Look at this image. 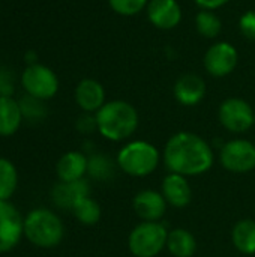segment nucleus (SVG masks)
I'll return each mask as SVG.
<instances>
[{
  "mask_svg": "<svg viewBox=\"0 0 255 257\" xmlns=\"http://www.w3.org/2000/svg\"><path fill=\"white\" fill-rule=\"evenodd\" d=\"M215 155L210 145L198 134L180 131L170 137L164 148V163L171 173L200 176L213 166Z\"/></svg>",
  "mask_w": 255,
  "mask_h": 257,
  "instance_id": "f257e3e1",
  "label": "nucleus"
},
{
  "mask_svg": "<svg viewBox=\"0 0 255 257\" xmlns=\"http://www.w3.org/2000/svg\"><path fill=\"white\" fill-rule=\"evenodd\" d=\"M99 134L110 142H123L129 139L138 128L137 108L123 99L105 102L96 113Z\"/></svg>",
  "mask_w": 255,
  "mask_h": 257,
  "instance_id": "f03ea898",
  "label": "nucleus"
},
{
  "mask_svg": "<svg viewBox=\"0 0 255 257\" xmlns=\"http://www.w3.org/2000/svg\"><path fill=\"white\" fill-rule=\"evenodd\" d=\"M24 236L39 248H54L65 236V226L51 209L36 208L24 217Z\"/></svg>",
  "mask_w": 255,
  "mask_h": 257,
  "instance_id": "7ed1b4c3",
  "label": "nucleus"
},
{
  "mask_svg": "<svg viewBox=\"0 0 255 257\" xmlns=\"http://www.w3.org/2000/svg\"><path fill=\"white\" fill-rule=\"evenodd\" d=\"M116 161L122 172L128 176L144 178L158 169L161 155L156 146L152 143L144 140H134L119 151Z\"/></svg>",
  "mask_w": 255,
  "mask_h": 257,
  "instance_id": "20e7f679",
  "label": "nucleus"
},
{
  "mask_svg": "<svg viewBox=\"0 0 255 257\" xmlns=\"http://www.w3.org/2000/svg\"><path fill=\"white\" fill-rule=\"evenodd\" d=\"M168 230L159 221H141L128 238V248L135 257H156L167 248Z\"/></svg>",
  "mask_w": 255,
  "mask_h": 257,
  "instance_id": "39448f33",
  "label": "nucleus"
},
{
  "mask_svg": "<svg viewBox=\"0 0 255 257\" xmlns=\"http://www.w3.org/2000/svg\"><path fill=\"white\" fill-rule=\"evenodd\" d=\"M218 119L227 131L242 134L255 125V111L252 105L242 98H227L218 108Z\"/></svg>",
  "mask_w": 255,
  "mask_h": 257,
  "instance_id": "423d86ee",
  "label": "nucleus"
},
{
  "mask_svg": "<svg viewBox=\"0 0 255 257\" xmlns=\"http://www.w3.org/2000/svg\"><path fill=\"white\" fill-rule=\"evenodd\" d=\"M21 84L27 95L38 99H51L59 92V78L56 72L45 65H27L21 74Z\"/></svg>",
  "mask_w": 255,
  "mask_h": 257,
  "instance_id": "0eeeda50",
  "label": "nucleus"
},
{
  "mask_svg": "<svg viewBox=\"0 0 255 257\" xmlns=\"http://www.w3.org/2000/svg\"><path fill=\"white\" fill-rule=\"evenodd\" d=\"M219 161L231 173H248L255 169V145L245 139L230 140L221 148Z\"/></svg>",
  "mask_w": 255,
  "mask_h": 257,
  "instance_id": "6e6552de",
  "label": "nucleus"
},
{
  "mask_svg": "<svg viewBox=\"0 0 255 257\" xmlns=\"http://www.w3.org/2000/svg\"><path fill=\"white\" fill-rule=\"evenodd\" d=\"M239 63V53L237 48L227 41H218L212 44L203 57V65L215 78H222L230 75Z\"/></svg>",
  "mask_w": 255,
  "mask_h": 257,
  "instance_id": "1a4fd4ad",
  "label": "nucleus"
},
{
  "mask_svg": "<svg viewBox=\"0 0 255 257\" xmlns=\"http://www.w3.org/2000/svg\"><path fill=\"white\" fill-rule=\"evenodd\" d=\"M24 236V218L9 202L0 200V254L14 250Z\"/></svg>",
  "mask_w": 255,
  "mask_h": 257,
  "instance_id": "9d476101",
  "label": "nucleus"
},
{
  "mask_svg": "<svg viewBox=\"0 0 255 257\" xmlns=\"http://www.w3.org/2000/svg\"><path fill=\"white\" fill-rule=\"evenodd\" d=\"M146 12L152 26L159 30L176 29L183 17L182 6L177 0H149Z\"/></svg>",
  "mask_w": 255,
  "mask_h": 257,
  "instance_id": "9b49d317",
  "label": "nucleus"
},
{
  "mask_svg": "<svg viewBox=\"0 0 255 257\" xmlns=\"http://www.w3.org/2000/svg\"><path fill=\"white\" fill-rule=\"evenodd\" d=\"M206 81L197 74H183L174 83V98L185 107L200 104L206 96Z\"/></svg>",
  "mask_w": 255,
  "mask_h": 257,
  "instance_id": "f8f14e48",
  "label": "nucleus"
},
{
  "mask_svg": "<svg viewBox=\"0 0 255 257\" xmlns=\"http://www.w3.org/2000/svg\"><path fill=\"white\" fill-rule=\"evenodd\" d=\"M134 211L143 221H159L167 211V200L162 193L155 190H143L134 197Z\"/></svg>",
  "mask_w": 255,
  "mask_h": 257,
  "instance_id": "ddd939ff",
  "label": "nucleus"
},
{
  "mask_svg": "<svg viewBox=\"0 0 255 257\" xmlns=\"http://www.w3.org/2000/svg\"><path fill=\"white\" fill-rule=\"evenodd\" d=\"M75 102L84 113H96L105 101L104 86L93 78H83L75 87Z\"/></svg>",
  "mask_w": 255,
  "mask_h": 257,
  "instance_id": "4468645a",
  "label": "nucleus"
},
{
  "mask_svg": "<svg viewBox=\"0 0 255 257\" xmlns=\"http://www.w3.org/2000/svg\"><path fill=\"white\" fill-rule=\"evenodd\" d=\"M87 196H90V185L86 179L75 182H59L51 190V200L60 209L72 211L74 205Z\"/></svg>",
  "mask_w": 255,
  "mask_h": 257,
  "instance_id": "2eb2a0df",
  "label": "nucleus"
},
{
  "mask_svg": "<svg viewBox=\"0 0 255 257\" xmlns=\"http://www.w3.org/2000/svg\"><path fill=\"white\" fill-rule=\"evenodd\" d=\"M162 196L173 208H186L192 200V190L186 176L170 173L162 181Z\"/></svg>",
  "mask_w": 255,
  "mask_h": 257,
  "instance_id": "dca6fc26",
  "label": "nucleus"
},
{
  "mask_svg": "<svg viewBox=\"0 0 255 257\" xmlns=\"http://www.w3.org/2000/svg\"><path fill=\"white\" fill-rule=\"evenodd\" d=\"M87 164L89 158L78 151L66 152L60 157L56 166L57 178L60 182H75L80 179H84V175L87 173Z\"/></svg>",
  "mask_w": 255,
  "mask_h": 257,
  "instance_id": "f3484780",
  "label": "nucleus"
},
{
  "mask_svg": "<svg viewBox=\"0 0 255 257\" xmlns=\"http://www.w3.org/2000/svg\"><path fill=\"white\" fill-rule=\"evenodd\" d=\"M23 122L18 101L12 96H0V137L14 136Z\"/></svg>",
  "mask_w": 255,
  "mask_h": 257,
  "instance_id": "a211bd4d",
  "label": "nucleus"
},
{
  "mask_svg": "<svg viewBox=\"0 0 255 257\" xmlns=\"http://www.w3.org/2000/svg\"><path fill=\"white\" fill-rule=\"evenodd\" d=\"M167 250L174 257H192L197 251V239L186 229H174L168 232Z\"/></svg>",
  "mask_w": 255,
  "mask_h": 257,
  "instance_id": "6ab92c4d",
  "label": "nucleus"
},
{
  "mask_svg": "<svg viewBox=\"0 0 255 257\" xmlns=\"http://www.w3.org/2000/svg\"><path fill=\"white\" fill-rule=\"evenodd\" d=\"M233 245L242 254H255V221L254 220H240L231 233Z\"/></svg>",
  "mask_w": 255,
  "mask_h": 257,
  "instance_id": "aec40b11",
  "label": "nucleus"
},
{
  "mask_svg": "<svg viewBox=\"0 0 255 257\" xmlns=\"http://www.w3.org/2000/svg\"><path fill=\"white\" fill-rule=\"evenodd\" d=\"M18 187L17 167L8 158H0V200H9Z\"/></svg>",
  "mask_w": 255,
  "mask_h": 257,
  "instance_id": "412c9836",
  "label": "nucleus"
},
{
  "mask_svg": "<svg viewBox=\"0 0 255 257\" xmlns=\"http://www.w3.org/2000/svg\"><path fill=\"white\" fill-rule=\"evenodd\" d=\"M74 217L84 226H93L101 220V206L90 196L78 200L72 208Z\"/></svg>",
  "mask_w": 255,
  "mask_h": 257,
  "instance_id": "4be33fe9",
  "label": "nucleus"
},
{
  "mask_svg": "<svg viewBox=\"0 0 255 257\" xmlns=\"http://www.w3.org/2000/svg\"><path fill=\"white\" fill-rule=\"evenodd\" d=\"M195 29L203 38L215 39L222 30V21L213 11L200 9L195 15Z\"/></svg>",
  "mask_w": 255,
  "mask_h": 257,
  "instance_id": "5701e85b",
  "label": "nucleus"
},
{
  "mask_svg": "<svg viewBox=\"0 0 255 257\" xmlns=\"http://www.w3.org/2000/svg\"><path fill=\"white\" fill-rule=\"evenodd\" d=\"M87 173L96 181H108L116 173V164L104 154H93L89 157Z\"/></svg>",
  "mask_w": 255,
  "mask_h": 257,
  "instance_id": "b1692460",
  "label": "nucleus"
},
{
  "mask_svg": "<svg viewBox=\"0 0 255 257\" xmlns=\"http://www.w3.org/2000/svg\"><path fill=\"white\" fill-rule=\"evenodd\" d=\"M20 108L23 113V119H27L30 122L42 120L47 116V107L42 99H38L32 95H24L20 101Z\"/></svg>",
  "mask_w": 255,
  "mask_h": 257,
  "instance_id": "393cba45",
  "label": "nucleus"
},
{
  "mask_svg": "<svg viewBox=\"0 0 255 257\" xmlns=\"http://www.w3.org/2000/svg\"><path fill=\"white\" fill-rule=\"evenodd\" d=\"M149 0H108L110 8L122 17H134L147 8Z\"/></svg>",
  "mask_w": 255,
  "mask_h": 257,
  "instance_id": "a878e982",
  "label": "nucleus"
},
{
  "mask_svg": "<svg viewBox=\"0 0 255 257\" xmlns=\"http://www.w3.org/2000/svg\"><path fill=\"white\" fill-rule=\"evenodd\" d=\"M239 29L245 38L255 41V11H246L239 18Z\"/></svg>",
  "mask_w": 255,
  "mask_h": 257,
  "instance_id": "bb28decb",
  "label": "nucleus"
},
{
  "mask_svg": "<svg viewBox=\"0 0 255 257\" xmlns=\"http://www.w3.org/2000/svg\"><path fill=\"white\" fill-rule=\"evenodd\" d=\"M14 93V72L0 66V96H12Z\"/></svg>",
  "mask_w": 255,
  "mask_h": 257,
  "instance_id": "cd10ccee",
  "label": "nucleus"
},
{
  "mask_svg": "<svg viewBox=\"0 0 255 257\" xmlns=\"http://www.w3.org/2000/svg\"><path fill=\"white\" fill-rule=\"evenodd\" d=\"M75 126H77V130H78L81 134H90V133H93L95 130H98L96 116L92 114V113H84V114H81V116L77 119Z\"/></svg>",
  "mask_w": 255,
  "mask_h": 257,
  "instance_id": "c85d7f7f",
  "label": "nucleus"
},
{
  "mask_svg": "<svg viewBox=\"0 0 255 257\" xmlns=\"http://www.w3.org/2000/svg\"><path fill=\"white\" fill-rule=\"evenodd\" d=\"M230 0H194V3L204 11H216L222 6H225Z\"/></svg>",
  "mask_w": 255,
  "mask_h": 257,
  "instance_id": "c756f323",
  "label": "nucleus"
},
{
  "mask_svg": "<svg viewBox=\"0 0 255 257\" xmlns=\"http://www.w3.org/2000/svg\"><path fill=\"white\" fill-rule=\"evenodd\" d=\"M36 59H38V56H36L35 51H27V54H26V62H27V65H35V63H36Z\"/></svg>",
  "mask_w": 255,
  "mask_h": 257,
  "instance_id": "7c9ffc66",
  "label": "nucleus"
}]
</instances>
